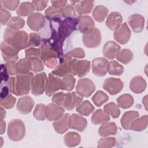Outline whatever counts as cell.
<instances>
[{
	"label": "cell",
	"instance_id": "obj_31",
	"mask_svg": "<svg viewBox=\"0 0 148 148\" xmlns=\"http://www.w3.org/2000/svg\"><path fill=\"white\" fill-rule=\"evenodd\" d=\"M148 124V116L147 114L142 116L140 117H137L131 123L130 129L131 130L140 132L145 130Z\"/></svg>",
	"mask_w": 148,
	"mask_h": 148
},
{
	"label": "cell",
	"instance_id": "obj_45",
	"mask_svg": "<svg viewBox=\"0 0 148 148\" xmlns=\"http://www.w3.org/2000/svg\"><path fill=\"white\" fill-rule=\"evenodd\" d=\"M46 105L43 103H38L36 105L33 115L34 117L39 121H43L46 119L45 116Z\"/></svg>",
	"mask_w": 148,
	"mask_h": 148
},
{
	"label": "cell",
	"instance_id": "obj_38",
	"mask_svg": "<svg viewBox=\"0 0 148 148\" xmlns=\"http://www.w3.org/2000/svg\"><path fill=\"white\" fill-rule=\"evenodd\" d=\"M133 58V53L128 49H122L117 53L116 59L123 64H128Z\"/></svg>",
	"mask_w": 148,
	"mask_h": 148
},
{
	"label": "cell",
	"instance_id": "obj_51",
	"mask_svg": "<svg viewBox=\"0 0 148 148\" xmlns=\"http://www.w3.org/2000/svg\"><path fill=\"white\" fill-rule=\"evenodd\" d=\"M1 4V3H0ZM1 12H0V18L1 25H4L8 24L11 17V13L5 8H2V5H0Z\"/></svg>",
	"mask_w": 148,
	"mask_h": 148
},
{
	"label": "cell",
	"instance_id": "obj_43",
	"mask_svg": "<svg viewBox=\"0 0 148 148\" xmlns=\"http://www.w3.org/2000/svg\"><path fill=\"white\" fill-rule=\"evenodd\" d=\"M46 17L50 21H57L61 19V15L59 10L53 6L48 7L45 11Z\"/></svg>",
	"mask_w": 148,
	"mask_h": 148
},
{
	"label": "cell",
	"instance_id": "obj_14",
	"mask_svg": "<svg viewBox=\"0 0 148 148\" xmlns=\"http://www.w3.org/2000/svg\"><path fill=\"white\" fill-rule=\"evenodd\" d=\"M46 20L45 16L40 13H34L29 16L27 18V25L31 29L38 31L45 25Z\"/></svg>",
	"mask_w": 148,
	"mask_h": 148
},
{
	"label": "cell",
	"instance_id": "obj_23",
	"mask_svg": "<svg viewBox=\"0 0 148 148\" xmlns=\"http://www.w3.org/2000/svg\"><path fill=\"white\" fill-rule=\"evenodd\" d=\"M123 21V17L118 12H111L107 17L106 25L111 30L115 31L120 25Z\"/></svg>",
	"mask_w": 148,
	"mask_h": 148
},
{
	"label": "cell",
	"instance_id": "obj_16",
	"mask_svg": "<svg viewBox=\"0 0 148 148\" xmlns=\"http://www.w3.org/2000/svg\"><path fill=\"white\" fill-rule=\"evenodd\" d=\"M83 100V97L76 92L65 93L62 106L68 110L73 109Z\"/></svg>",
	"mask_w": 148,
	"mask_h": 148
},
{
	"label": "cell",
	"instance_id": "obj_9",
	"mask_svg": "<svg viewBox=\"0 0 148 148\" xmlns=\"http://www.w3.org/2000/svg\"><path fill=\"white\" fill-rule=\"evenodd\" d=\"M123 88V82L119 78L109 77L103 83V88L112 95L118 94Z\"/></svg>",
	"mask_w": 148,
	"mask_h": 148
},
{
	"label": "cell",
	"instance_id": "obj_32",
	"mask_svg": "<svg viewBox=\"0 0 148 148\" xmlns=\"http://www.w3.org/2000/svg\"><path fill=\"white\" fill-rule=\"evenodd\" d=\"M91 120L92 124L98 125L108 122L110 120V117L102 109H97L92 113Z\"/></svg>",
	"mask_w": 148,
	"mask_h": 148
},
{
	"label": "cell",
	"instance_id": "obj_24",
	"mask_svg": "<svg viewBox=\"0 0 148 148\" xmlns=\"http://www.w3.org/2000/svg\"><path fill=\"white\" fill-rule=\"evenodd\" d=\"M146 86V82L143 77L136 76L131 80L130 88L135 94H140L145 90Z\"/></svg>",
	"mask_w": 148,
	"mask_h": 148
},
{
	"label": "cell",
	"instance_id": "obj_19",
	"mask_svg": "<svg viewBox=\"0 0 148 148\" xmlns=\"http://www.w3.org/2000/svg\"><path fill=\"white\" fill-rule=\"evenodd\" d=\"M120 46L114 41H108L103 45L102 49L103 55L109 60H113L120 50Z\"/></svg>",
	"mask_w": 148,
	"mask_h": 148
},
{
	"label": "cell",
	"instance_id": "obj_6",
	"mask_svg": "<svg viewBox=\"0 0 148 148\" xmlns=\"http://www.w3.org/2000/svg\"><path fill=\"white\" fill-rule=\"evenodd\" d=\"M47 79L48 78L45 72L37 73L34 76L31 84L32 94L35 96L42 95L46 90Z\"/></svg>",
	"mask_w": 148,
	"mask_h": 148
},
{
	"label": "cell",
	"instance_id": "obj_57",
	"mask_svg": "<svg viewBox=\"0 0 148 148\" xmlns=\"http://www.w3.org/2000/svg\"><path fill=\"white\" fill-rule=\"evenodd\" d=\"M16 62H7L5 65L7 69V71L9 75H17V72L16 68Z\"/></svg>",
	"mask_w": 148,
	"mask_h": 148
},
{
	"label": "cell",
	"instance_id": "obj_39",
	"mask_svg": "<svg viewBox=\"0 0 148 148\" xmlns=\"http://www.w3.org/2000/svg\"><path fill=\"white\" fill-rule=\"evenodd\" d=\"M76 79L72 75H68L62 78L61 80V89L65 91H72L75 85Z\"/></svg>",
	"mask_w": 148,
	"mask_h": 148
},
{
	"label": "cell",
	"instance_id": "obj_28",
	"mask_svg": "<svg viewBox=\"0 0 148 148\" xmlns=\"http://www.w3.org/2000/svg\"><path fill=\"white\" fill-rule=\"evenodd\" d=\"M117 131V127L114 122H106L102 124L98 130V134L102 137H106L115 135Z\"/></svg>",
	"mask_w": 148,
	"mask_h": 148
},
{
	"label": "cell",
	"instance_id": "obj_21",
	"mask_svg": "<svg viewBox=\"0 0 148 148\" xmlns=\"http://www.w3.org/2000/svg\"><path fill=\"white\" fill-rule=\"evenodd\" d=\"M72 6H75V10L79 14L90 13L94 7V1H70Z\"/></svg>",
	"mask_w": 148,
	"mask_h": 148
},
{
	"label": "cell",
	"instance_id": "obj_61",
	"mask_svg": "<svg viewBox=\"0 0 148 148\" xmlns=\"http://www.w3.org/2000/svg\"><path fill=\"white\" fill-rule=\"evenodd\" d=\"M6 116V111L3 107L1 106V121L3 120V119Z\"/></svg>",
	"mask_w": 148,
	"mask_h": 148
},
{
	"label": "cell",
	"instance_id": "obj_49",
	"mask_svg": "<svg viewBox=\"0 0 148 148\" xmlns=\"http://www.w3.org/2000/svg\"><path fill=\"white\" fill-rule=\"evenodd\" d=\"M60 14L62 17L66 18V17H74L76 15L75 9L73 6L71 4L66 5L62 8L59 10Z\"/></svg>",
	"mask_w": 148,
	"mask_h": 148
},
{
	"label": "cell",
	"instance_id": "obj_63",
	"mask_svg": "<svg viewBox=\"0 0 148 148\" xmlns=\"http://www.w3.org/2000/svg\"><path fill=\"white\" fill-rule=\"evenodd\" d=\"M0 139L1 140V145H0V147H1L2 146V144H3V139H2V137H1L0 138Z\"/></svg>",
	"mask_w": 148,
	"mask_h": 148
},
{
	"label": "cell",
	"instance_id": "obj_11",
	"mask_svg": "<svg viewBox=\"0 0 148 148\" xmlns=\"http://www.w3.org/2000/svg\"><path fill=\"white\" fill-rule=\"evenodd\" d=\"M87 125V120L78 114L73 113L68 117V127L71 129L82 132L86 128Z\"/></svg>",
	"mask_w": 148,
	"mask_h": 148
},
{
	"label": "cell",
	"instance_id": "obj_22",
	"mask_svg": "<svg viewBox=\"0 0 148 148\" xmlns=\"http://www.w3.org/2000/svg\"><path fill=\"white\" fill-rule=\"evenodd\" d=\"M78 19V28L81 33L85 34L94 28L95 23L89 16H79Z\"/></svg>",
	"mask_w": 148,
	"mask_h": 148
},
{
	"label": "cell",
	"instance_id": "obj_27",
	"mask_svg": "<svg viewBox=\"0 0 148 148\" xmlns=\"http://www.w3.org/2000/svg\"><path fill=\"white\" fill-rule=\"evenodd\" d=\"M69 115L68 113H65L58 120L54 121L53 123V126L56 132L58 134H62L68 130V117Z\"/></svg>",
	"mask_w": 148,
	"mask_h": 148
},
{
	"label": "cell",
	"instance_id": "obj_29",
	"mask_svg": "<svg viewBox=\"0 0 148 148\" xmlns=\"http://www.w3.org/2000/svg\"><path fill=\"white\" fill-rule=\"evenodd\" d=\"M138 117L139 113L137 111L130 110L125 112L121 119V124L122 127L126 130H130L131 123Z\"/></svg>",
	"mask_w": 148,
	"mask_h": 148
},
{
	"label": "cell",
	"instance_id": "obj_34",
	"mask_svg": "<svg viewBox=\"0 0 148 148\" xmlns=\"http://www.w3.org/2000/svg\"><path fill=\"white\" fill-rule=\"evenodd\" d=\"M35 7L32 2H23L21 3L16 10V14L20 16H30L35 10Z\"/></svg>",
	"mask_w": 148,
	"mask_h": 148
},
{
	"label": "cell",
	"instance_id": "obj_48",
	"mask_svg": "<svg viewBox=\"0 0 148 148\" xmlns=\"http://www.w3.org/2000/svg\"><path fill=\"white\" fill-rule=\"evenodd\" d=\"M42 39L40 36L36 33H31L29 35L28 43L25 48L39 46L41 43Z\"/></svg>",
	"mask_w": 148,
	"mask_h": 148
},
{
	"label": "cell",
	"instance_id": "obj_41",
	"mask_svg": "<svg viewBox=\"0 0 148 148\" xmlns=\"http://www.w3.org/2000/svg\"><path fill=\"white\" fill-rule=\"evenodd\" d=\"M24 25L25 21L23 18L18 16H14L10 19L7 24V27L14 31H18L23 28Z\"/></svg>",
	"mask_w": 148,
	"mask_h": 148
},
{
	"label": "cell",
	"instance_id": "obj_36",
	"mask_svg": "<svg viewBox=\"0 0 148 148\" xmlns=\"http://www.w3.org/2000/svg\"><path fill=\"white\" fill-rule=\"evenodd\" d=\"M94 110V106L89 101L87 100L81 102L76 106L77 112H78L80 114L85 116H90Z\"/></svg>",
	"mask_w": 148,
	"mask_h": 148
},
{
	"label": "cell",
	"instance_id": "obj_40",
	"mask_svg": "<svg viewBox=\"0 0 148 148\" xmlns=\"http://www.w3.org/2000/svg\"><path fill=\"white\" fill-rule=\"evenodd\" d=\"M108 72L110 75H121L124 72V67L116 61H112L108 63Z\"/></svg>",
	"mask_w": 148,
	"mask_h": 148
},
{
	"label": "cell",
	"instance_id": "obj_15",
	"mask_svg": "<svg viewBox=\"0 0 148 148\" xmlns=\"http://www.w3.org/2000/svg\"><path fill=\"white\" fill-rule=\"evenodd\" d=\"M109 61L103 57L94 58L92 61V71L93 73L97 76L102 77L108 72V65Z\"/></svg>",
	"mask_w": 148,
	"mask_h": 148
},
{
	"label": "cell",
	"instance_id": "obj_54",
	"mask_svg": "<svg viewBox=\"0 0 148 148\" xmlns=\"http://www.w3.org/2000/svg\"><path fill=\"white\" fill-rule=\"evenodd\" d=\"M9 73L7 71L6 66L4 64H1V85L4 84L8 82L9 78Z\"/></svg>",
	"mask_w": 148,
	"mask_h": 148
},
{
	"label": "cell",
	"instance_id": "obj_7",
	"mask_svg": "<svg viewBox=\"0 0 148 148\" xmlns=\"http://www.w3.org/2000/svg\"><path fill=\"white\" fill-rule=\"evenodd\" d=\"M101 33L99 29L94 28L92 30L83 34L82 40L84 45L88 48L98 47L101 42Z\"/></svg>",
	"mask_w": 148,
	"mask_h": 148
},
{
	"label": "cell",
	"instance_id": "obj_50",
	"mask_svg": "<svg viewBox=\"0 0 148 148\" xmlns=\"http://www.w3.org/2000/svg\"><path fill=\"white\" fill-rule=\"evenodd\" d=\"M31 61V71L33 72H39L44 69L42 61L39 57H29Z\"/></svg>",
	"mask_w": 148,
	"mask_h": 148
},
{
	"label": "cell",
	"instance_id": "obj_35",
	"mask_svg": "<svg viewBox=\"0 0 148 148\" xmlns=\"http://www.w3.org/2000/svg\"><path fill=\"white\" fill-rule=\"evenodd\" d=\"M109 13L108 9L103 5H97L92 11V16L98 22H103Z\"/></svg>",
	"mask_w": 148,
	"mask_h": 148
},
{
	"label": "cell",
	"instance_id": "obj_1",
	"mask_svg": "<svg viewBox=\"0 0 148 148\" xmlns=\"http://www.w3.org/2000/svg\"><path fill=\"white\" fill-rule=\"evenodd\" d=\"M56 24L51 25V35L49 38L53 42L63 46L64 40L77 28V17H66L57 21H50Z\"/></svg>",
	"mask_w": 148,
	"mask_h": 148
},
{
	"label": "cell",
	"instance_id": "obj_55",
	"mask_svg": "<svg viewBox=\"0 0 148 148\" xmlns=\"http://www.w3.org/2000/svg\"><path fill=\"white\" fill-rule=\"evenodd\" d=\"M32 3L34 5L35 7V9L36 11H42L47 6L49 1H32Z\"/></svg>",
	"mask_w": 148,
	"mask_h": 148
},
{
	"label": "cell",
	"instance_id": "obj_30",
	"mask_svg": "<svg viewBox=\"0 0 148 148\" xmlns=\"http://www.w3.org/2000/svg\"><path fill=\"white\" fill-rule=\"evenodd\" d=\"M80 135L76 132H68L64 136V143L68 147H75L80 143Z\"/></svg>",
	"mask_w": 148,
	"mask_h": 148
},
{
	"label": "cell",
	"instance_id": "obj_52",
	"mask_svg": "<svg viewBox=\"0 0 148 148\" xmlns=\"http://www.w3.org/2000/svg\"><path fill=\"white\" fill-rule=\"evenodd\" d=\"M0 3L4 7V8L13 11L15 10L18 7L20 3V1H0Z\"/></svg>",
	"mask_w": 148,
	"mask_h": 148
},
{
	"label": "cell",
	"instance_id": "obj_8",
	"mask_svg": "<svg viewBox=\"0 0 148 148\" xmlns=\"http://www.w3.org/2000/svg\"><path fill=\"white\" fill-rule=\"evenodd\" d=\"M95 86L88 78H83L78 80L76 87V92L82 97H88L94 92Z\"/></svg>",
	"mask_w": 148,
	"mask_h": 148
},
{
	"label": "cell",
	"instance_id": "obj_12",
	"mask_svg": "<svg viewBox=\"0 0 148 148\" xmlns=\"http://www.w3.org/2000/svg\"><path fill=\"white\" fill-rule=\"evenodd\" d=\"M1 50L2 57L6 62H16L18 60V51L4 40L1 42Z\"/></svg>",
	"mask_w": 148,
	"mask_h": 148
},
{
	"label": "cell",
	"instance_id": "obj_25",
	"mask_svg": "<svg viewBox=\"0 0 148 148\" xmlns=\"http://www.w3.org/2000/svg\"><path fill=\"white\" fill-rule=\"evenodd\" d=\"M40 58L42 61H45L51 58H57V54L51 46L46 42H42V43L39 46Z\"/></svg>",
	"mask_w": 148,
	"mask_h": 148
},
{
	"label": "cell",
	"instance_id": "obj_13",
	"mask_svg": "<svg viewBox=\"0 0 148 148\" xmlns=\"http://www.w3.org/2000/svg\"><path fill=\"white\" fill-rule=\"evenodd\" d=\"M114 40L118 43L124 45L128 42L131 36V30L127 24L124 23L114 31L113 34Z\"/></svg>",
	"mask_w": 148,
	"mask_h": 148
},
{
	"label": "cell",
	"instance_id": "obj_18",
	"mask_svg": "<svg viewBox=\"0 0 148 148\" xmlns=\"http://www.w3.org/2000/svg\"><path fill=\"white\" fill-rule=\"evenodd\" d=\"M34 106V101L29 96H24L18 99L16 108L17 110L21 114L29 113Z\"/></svg>",
	"mask_w": 148,
	"mask_h": 148
},
{
	"label": "cell",
	"instance_id": "obj_56",
	"mask_svg": "<svg viewBox=\"0 0 148 148\" xmlns=\"http://www.w3.org/2000/svg\"><path fill=\"white\" fill-rule=\"evenodd\" d=\"M25 57H39V49L35 47H29L25 50Z\"/></svg>",
	"mask_w": 148,
	"mask_h": 148
},
{
	"label": "cell",
	"instance_id": "obj_46",
	"mask_svg": "<svg viewBox=\"0 0 148 148\" xmlns=\"http://www.w3.org/2000/svg\"><path fill=\"white\" fill-rule=\"evenodd\" d=\"M116 140L114 137L101 138L98 142L97 147L99 148H109L116 145Z\"/></svg>",
	"mask_w": 148,
	"mask_h": 148
},
{
	"label": "cell",
	"instance_id": "obj_53",
	"mask_svg": "<svg viewBox=\"0 0 148 148\" xmlns=\"http://www.w3.org/2000/svg\"><path fill=\"white\" fill-rule=\"evenodd\" d=\"M66 54L72 58H83L85 57V52L84 50L80 47L75 48L69 51Z\"/></svg>",
	"mask_w": 148,
	"mask_h": 148
},
{
	"label": "cell",
	"instance_id": "obj_42",
	"mask_svg": "<svg viewBox=\"0 0 148 148\" xmlns=\"http://www.w3.org/2000/svg\"><path fill=\"white\" fill-rule=\"evenodd\" d=\"M103 110L113 119L118 118L120 114V110L119 106L114 102H109L103 106Z\"/></svg>",
	"mask_w": 148,
	"mask_h": 148
},
{
	"label": "cell",
	"instance_id": "obj_37",
	"mask_svg": "<svg viewBox=\"0 0 148 148\" xmlns=\"http://www.w3.org/2000/svg\"><path fill=\"white\" fill-rule=\"evenodd\" d=\"M134 100L133 97L129 94H124L117 98V103L118 106L126 109L131 107L134 103Z\"/></svg>",
	"mask_w": 148,
	"mask_h": 148
},
{
	"label": "cell",
	"instance_id": "obj_2",
	"mask_svg": "<svg viewBox=\"0 0 148 148\" xmlns=\"http://www.w3.org/2000/svg\"><path fill=\"white\" fill-rule=\"evenodd\" d=\"M33 76L32 72L26 74L18 73L16 77H10L8 82L3 85L8 87L10 94H14L16 96L26 95L29 92Z\"/></svg>",
	"mask_w": 148,
	"mask_h": 148
},
{
	"label": "cell",
	"instance_id": "obj_4",
	"mask_svg": "<svg viewBox=\"0 0 148 148\" xmlns=\"http://www.w3.org/2000/svg\"><path fill=\"white\" fill-rule=\"evenodd\" d=\"M59 59V64L51 73L59 77H64L68 75H75L74 66L77 60L73 59L66 53Z\"/></svg>",
	"mask_w": 148,
	"mask_h": 148
},
{
	"label": "cell",
	"instance_id": "obj_60",
	"mask_svg": "<svg viewBox=\"0 0 148 148\" xmlns=\"http://www.w3.org/2000/svg\"><path fill=\"white\" fill-rule=\"evenodd\" d=\"M1 127H0V133L1 135L5 133V129H6V122L3 120L1 121Z\"/></svg>",
	"mask_w": 148,
	"mask_h": 148
},
{
	"label": "cell",
	"instance_id": "obj_58",
	"mask_svg": "<svg viewBox=\"0 0 148 148\" xmlns=\"http://www.w3.org/2000/svg\"><path fill=\"white\" fill-rule=\"evenodd\" d=\"M43 63L47 67L50 69H55L58 65V60L57 58H51L43 61Z\"/></svg>",
	"mask_w": 148,
	"mask_h": 148
},
{
	"label": "cell",
	"instance_id": "obj_59",
	"mask_svg": "<svg viewBox=\"0 0 148 148\" xmlns=\"http://www.w3.org/2000/svg\"><path fill=\"white\" fill-rule=\"evenodd\" d=\"M67 2V1H51L52 6L59 10L66 6Z\"/></svg>",
	"mask_w": 148,
	"mask_h": 148
},
{
	"label": "cell",
	"instance_id": "obj_26",
	"mask_svg": "<svg viewBox=\"0 0 148 148\" xmlns=\"http://www.w3.org/2000/svg\"><path fill=\"white\" fill-rule=\"evenodd\" d=\"M90 62L87 60H77L74 66L75 75L79 77L86 76L90 70Z\"/></svg>",
	"mask_w": 148,
	"mask_h": 148
},
{
	"label": "cell",
	"instance_id": "obj_17",
	"mask_svg": "<svg viewBox=\"0 0 148 148\" xmlns=\"http://www.w3.org/2000/svg\"><path fill=\"white\" fill-rule=\"evenodd\" d=\"M61 79L52 73H49L47 86L45 90L46 95L49 97H51L54 95L55 92L61 89Z\"/></svg>",
	"mask_w": 148,
	"mask_h": 148
},
{
	"label": "cell",
	"instance_id": "obj_44",
	"mask_svg": "<svg viewBox=\"0 0 148 148\" xmlns=\"http://www.w3.org/2000/svg\"><path fill=\"white\" fill-rule=\"evenodd\" d=\"M92 101L97 107H100L109 99L108 95L104 92L98 90L92 97Z\"/></svg>",
	"mask_w": 148,
	"mask_h": 148
},
{
	"label": "cell",
	"instance_id": "obj_47",
	"mask_svg": "<svg viewBox=\"0 0 148 148\" xmlns=\"http://www.w3.org/2000/svg\"><path fill=\"white\" fill-rule=\"evenodd\" d=\"M16 101V97L12 96L11 94H9L3 98H1L0 105L1 106L3 107L4 109H10L14 106Z\"/></svg>",
	"mask_w": 148,
	"mask_h": 148
},
{
	"label": "cell",
	"instance_id": "obj_33",
	"mask_svg": "<svg viewBox=\"0 0 148 148\" xmlns=\"http://www.w3.org/2000/svg\"><path fill=\"white\" fill-rule=\"evenodd\" d=\"M16 68L17 73L26 74L31 71V61L29 57L20 59L16 64Z\"/></svg>",
	"mask_w": 148,
	"mask_h": 148
},
{
	"label": "cell",
	"instance_id": "obj_3",
	"mask_svg": "<svg viewBox=\"0 0 148 148\" xmlns=\"http://www.w3.org/2000/svg\"><path fill=\"white\" fill-rule=\"evenodd\" d=\"M28 38L27 32L24 31H14L8 27L4 31L3 40L18 52L25 49Z\"/></svg>",
	"mask_w": 148,
	"mask_h": 148
},
{
	"label": "cell",
	"instance_id": "obj_62",
	"mask_svg": "<svg viewBox=\"0 0 148 148\" xmlns=\"http://www.w3.org/2000/svg\"><path fill=\"white\" fill-rule=\"evenodd\" d=\"M142 103L144 105L146 110H147V95H146L143 97L142 99Z\"/></svg>",
	"mask_w": 148,
	"mask_h": 148
},
{
	"label": "cell",
	"instance_id": "obj_5",
	"mask_svg": "<svg viewBox=\"0 0 148 148\" xmlns=\"http://www.w3.org/2000/svg\"><path fill=\"white\" fill-rule=\"evenodd\" d=\"M7 134L9 139L12 141L17 142L21 140L25 134L24 123L18 119L11 120L8 125Z\"/></svg>",
	"mask_w": 148,
	"mask_h": 148
},
{
	"label": "cell",
	"instance_id": "obj_20",
	"mask_svg": "<svg viewBox=\"0 0 148 148\" xmlns=\"http://www.w3.org/2000/svg\"><path fill=\"white\" fill-rule=\"evenodd\" d=\"M128 22L134 32H140L144 28L145 18L140 14L135 13L131 15L128 19Z\"/></svg>",
	"mask_w": 148,
	"mask_h": 148
},
{
	"label": "cell",
	"instance_id": "obj_10",
	"mask_svg": "<svg viewBox=\"0 0 148 148\" xmlns=\"http://www.w3.org/2000/svg\"><path fill=\"white\" fill-rule=\"evenodd\" d=\"M65 109L61 106L51 103L46 106V119L50 121H56L60 119L64 114Z\"/></svg>",
	"mask_w": 148,
	"mask_h": 148
}]
</instances>
